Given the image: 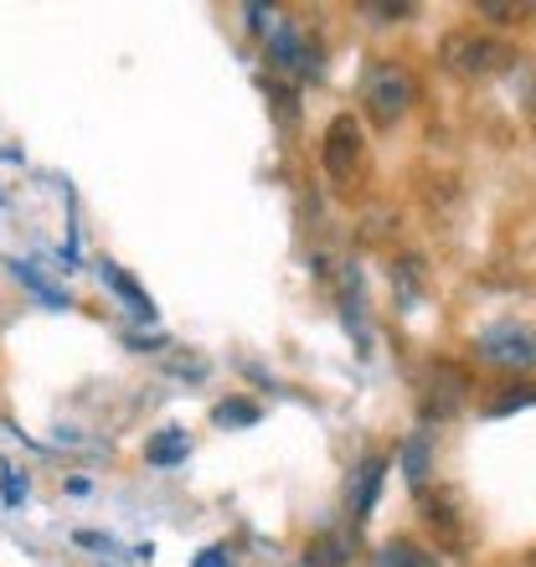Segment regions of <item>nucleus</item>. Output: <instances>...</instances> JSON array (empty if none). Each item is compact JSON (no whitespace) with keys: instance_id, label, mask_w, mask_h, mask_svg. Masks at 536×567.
Here are the masks:
<instances>
[{"instance_id":"obj_17","label":"nucleus","mask_w":536,"mask_h":567,"mask_svg":"<svg viewBox=\"0 0 536 567\" xmlns=\"http://www.w3.org/2000/svg\"><path fill=\"white\" fill-rule=\"evenodd\" d=\"M475 11H480V16H491V21H501V27H511V21H522V16H532L536 6H506V0H480Z\"/></svg>"},{"instance_id":"obj_18","label":"nucleus","mask_w":536,"mask_h":567,"mask_svg":"<svg viewBox=\"0 0 536 567\" xmlns=\"http://www.w3.org/2000/svg\"><path fill=\"white\" fill-rule=\"evenodd\" d=\"M0 501H6L11 511L27 501V475H21V470H11V464L0 470Z\"/></svg>"},{"instance_id":"obj_24","label":"nucleus","mask_w":536,"mask_h":567,"mask_svg":"<svg viewBox=\"0 0 536 567\" xmlns=\"http://www.w3.org/2000/svg\"><path fill=\"white\" fill-rule=\"evenodd\" d=\"M532 120H536V104H532Z\"/></svg>"},{"instance_id":"obj_2","label":"nucleus","mask_w":536,"mask_h":567,"mask_svg":"<svg viewBox=\"0 0 536 567\" xmlns=\"http://www.w3.org/2000/svg\"><path fill=\"white\" fill-rule=\"evenodd\" d=\"M413 104H418V83L402 62H377L372 73L361 78V114H367L377 130L402 124Z\"/></svg>"},{"instance_id":"obj_23","label":"nucleus","mask_w":536,"mask_h":567,"mask_svg":"<svg viewBox=\"0 0 536 567\" xmlns=\"http://www.w3.org/2000/svg\"><path fill=\"white\" fill-rule=\"evenodd\" d=\"M526 567H536V553H532V557H526Z\"/></svg>"},{"instance_id":"obj_16","label":"nucleus","mask_w":536,"mask_h":567,"mask_svg":"<svg viewBox=\"0 0 536 567\" xmlns=\"http://www.w3.org/2000/svg\"><path fill=\"white\" fill-rule=\"evenodd\" d=\"M536 403V382H522V388H506V398H495L491 403V419H506V413H516V408Z\"/></svg>"},{"instance_id":"obj_8","label":"nucleus","mask_w":536,"mask_h":567,"mask_svg":"<svg viewBox=\"0 0 536 567\" xmlns=\"http://www.w3.org/2000/svg\"><path fill=\"white\" fill-rule=\"evenodd\" d=\"M382 475H388V460L382 454H372V460L357 470V491L346 495V506H351V522H367L377 506V491H382Z\"/></svg>"},{"instance_id":"obj_5","label":"nucleus","mask_w":536,"mask_h":567,"mask_svg":"<svg viewBox=\"0 0 536 567\" xmlns=\"http://www.w3.org/2000/svg\"><path fill=\"white\" fill-rule=\"evenodd\" d=\"M464 392H470V377L454 367V361H433L423 372V419L444 423L464 408Z\"/></svg>"},{"instance_id":"obj_15","label":"nucleus","mask_w":536,"mask_h":567,"mask_svg":"<svg viewBox=\"0 0 536 567\" xmlns=\"http://www.w3.org/2000/svg\"><path fill=\"white\" fill-rule=\"evenodd\" d=\"M212 419L223 423V429H248V423H258V408L254 403H217Z\"/></svg>"},{"instance_id":"obj_4","label":"nucleus","mask_w":536,"mask_h":567,"mask_svg":"<svg viewBox=\"0 0 536 567\" xmlns=\"http://www.w3.org/2000/svg\"><path fill=\"white\" fill-rule=\"evenodd\" d=\"M320 161H326L330 181H351L367 161V145H361V124L351 114H336L326 124V140H320Z\"/></svg>"},{"instance_id":"obj_13","label":"nucleus","mask_w":536,"mask_h":567,"mask_svg":"<svg viewBox=\"0 0 536 567\" xmlns=\"http://www.w3.org/2000/svg\"><path fill=\"white\" fill-rule=\"evenodd\" d=\"M346 557H351V537H346V532H326V537L305 553V563L310 567H341Z\"/></svg>"},{"instance_id":"obj_10","label":"nucleus","mask_w":536,"mask_h":567,"mask_svg":"<svg viewBox=\"0 0 536 567\" xmlns=\"http://www.w3.org/2000/svg\"><path fill=\"white\" fill-rule=\"evenodd\" d=\"M367 567H444V563H439L429 547L398 537V542H388V547H377V553L367 557Z\"/></svg>"},{"instance_id":"obj_12","label":"nucleus","mask_w":536,"mask_h":567,"mask_svg":"<svg viewBox=\"0 0 536 567\" xmlns=\"http://www.w3.org/2000/svg\"><path fill=\"white\" fill-rule=\"evenodd\" d=\"M186 454H192V444H186V433H181V429H161V433H155V439L145 444V460L161 464V470H165V464H181Z\"/></svg>"},{"instance_id":"obj_9","label":"nucleus","mask_w":536,"mask_h":567,"mask_svg":"<svg viewBox=\"0 0 536 567\" xmlns=\"http://www.w3.org/2000/svg\"><path fill=\"white\" fill-rule=\"evenodd\" d=\"M99 279H104L109 289H114V295H120L124 305H130V315H134V320H145V326H150V320H155V299H150L145 289H140V284H134L130 274L120 269V264H104V269H99Z\"/></svg>"},{"instance_id":"obj_20","label":"nucleus","mask_w":536,"mask_h":567,"mask_svg":"<svg viewBox=\"0 0 536 567\" xmlns=\"http://www.w3.org/2000/svg\"><path fill=\"white\" fill-rule=\"evenodd\" d=\"M361 11H367V16H382V21H398V16H413V6H377V0H367Z\"/></svg>"},{"instance_id":"obj_3","label":"nucleus","mask_w":536,"mask_h":567,"mask_svg":"<svg viewBox=\"0 0 536 567\" xmlns=\"http://www.w3.org/2000/svg\"><path fill=\"white\" fill-rule=\"evenodd\" d=\"M475 357L491 361V367H506V372H532V367H536V336L506 320V326L480 330Z\"/></svg>"},{"instance_id":"obj_22","label":"nucleus","mask_w":536,"mask_h":567,"mask_svg":"<svg viewBox=\"0 0 536 567\" xmlns=\"http://www.w3.org/2000/svg\"><path fill=\"white\" fill-rule=\"evenodd\" d=\"M196 567H227V553L223 547H207V553L196 557Z\"/></svg>"},{"instance_id":"obj_7","label":"nucleus","mask_w":536,"mask_h":567,"mask_svg":"<svg viewBox=\"0 0 536 567\" xmlns=\"http://www.w3.org/2000/svg\"><path fill=\"white\" fill-rule=\"evenodd\" d=\"M423 511H429L423 522H429L444 542H454V547H460V542H464V511H460V495H454V491H433V501H423Z\"/></svg>"},{"instance_id":"obj_21","label":"nucleus","mask_w":536,"mask_h":567,"mask_svg":"<svg viewBox=\"0 0 536 567\" xmlns=\"http://www.w3.org/2000/svg\"><path fill=\"white\" fill-rule=\"evenodd\" d=\"M83 547H99V553H114V537H99V532H78Z\"/></svg>"},{"instance_id":"obj_11","label":"nucleus","mask_w":536,"mask_h":567,"mask_svg":"<svg viewBox=\"0 0 536 567\" xmlns=\"http://www.w3.org/2000/svg\"><path fill=\"white\" fill-rule=\"evenodd\" d=\"M402 470H408V485L418 495L429 491V433H413L408 444H402Z\"/></svg>"},{"instance_id":"obj_19","label":"nucleus","mask_w":536,"mask_h":567,"mask_svg":"<svg viewBox=\"0 0 536 567\" xmlns=\"http://www.w3.org/2000/svg\"><path fill=\"white\" fill-rule=\"evenodd\" d=\"M248 27H254L258 37H274V31L284 27V16L274 11V6H248Z\"/></svg>"},{"instance_id":"obj_6","label":"nucleus","mask_w":536,"mask_h":567,"mask_svg":"<svg viewBox=\"0 0 536 567\" xmlns=\"http://www.w3.org/2000/svg\"><path fill=\"white\" fill-rule=\"evenodd\" d=\"M268 58L279 62L284 73H295V78H315V73H320V52H315V42L299 27H289V21L268 37Z\"/></svg>"},{"instance_id":"obj_25","label":"nucleus","mask_w":536,"mask_h":567,"mask_svg":"<svg viewBox=\"0 0 536 567\" xmlns=\"http://www.w3.org/2000/svg\"><path fill=\"white\" fill-rule=\"evenodd\" d=\"M0 202H6V196H0Z\"/></svg>"},{"instance_id":"obj_1","label":"nucleus","mask_w":536,"mask_h":567,"mask_svg":"<svg viewBox=\"0 0 536 567\" xmlns=\"http://www.w3.org/2000/svg\"><path fill=\"white\" fill-rule=\"evenodd\" d=\"M439 62H444V73L464 78V83H485V78L516 68V52H511L501 37H485V31H475V27H460L439 42Z\"/></svg>"},{"instance_id":"obj_14","label":"nucleus","mask_w":536,"mask_h":567,"mask_svg":"<svg viewBox=\"0 0 536 567\" xmlns=\"http://www.w3.org/2000/svg\"><path fill=\"white\" fill-rule=\"evenodd\" d=\"M11 274H16V279H21V284H27V289H31V295H37V299H47L52 310H68V305H73V299L62 295V289H52V284H47L42 274L31 269V264H21V258H16V264H11Z\"/></svg>"}]
</instances>
